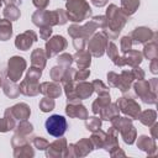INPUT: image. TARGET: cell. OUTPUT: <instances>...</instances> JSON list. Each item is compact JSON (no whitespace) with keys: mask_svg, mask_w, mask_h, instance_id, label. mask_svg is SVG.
<instances>
[{"mask_svg":"<svg viewBox=\"0 0 158 158\" xmlns=\"http://www.w3.org/2000/svg\"><path fill=\"white\" fill-rule=\"evenodd\" d=\"M46 131L53 137H60L65 133L68 123L64 116L62 115H51L44 122Z\"/></svg>","mask_w":158,"mask_h":158,"instance_id":"cell-1","label":"cell"}]
</instances>
